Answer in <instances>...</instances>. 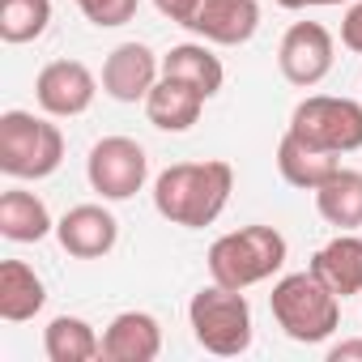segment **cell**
I'll list each match as a JSON object with an SVG mask.
<instances>
[{"mask_svg": "<svg viewBox=\"0 0 362 362\" xmlns=\"http://www.w3.org/2000/svg\"><path fill=\"white\" fill-rule=\"evenodd\" d=\"M235 192V166L222 158L209 162H175L153 179V209L184 230H205L222 218Z\"/></svg>", "mask_w": 362, "mask_h": 362, "instance_id": "obj_1", "label": "cell"}, {"mask_svg": "<svg viewBox=\"0 0 362 362\" xmlns=\"http://www.w3.org/2000/svg\"><path fill=\"white\" fill-rule=\"evenodd\" d=\"M286 256H290V243L277 226H243V230L222 235L209 247V277L218 286L247 290V286L277 277L286 269Z\"/></svg>", "mask_w": 362, "mask_h": 362, "instance_id": "obj_2", "label": "cell"}, {"mask_svg": "<svg viewBox=\"0 0 362 362\" xmlns=\"http://www.w3.org/2000/svg\"><path fill=\"white\" fill-rule=\"evenodd\" d=\"M277 328L298 341V345H320L341 328V298L307 269V273H286L273 294H269Z\"/></svg>", "mask_w": 362, "mask_h": 362, "instance_id": "obj_3", "label": "cell"}, {"mask_svg": "<svg viewBox=\"0 0 362 362\" xmlns=\"http://www.w3.org/2000/svg\"><path fill=\"white\" fill-rule=\"evenodd\" d=\"M188 324L197 345L214 358H239L252 349V303L243 290H230L218 281L197 290L188 303Z\"/></svg>", "mask_w": 362, "mask_h": 362, "instance_id": "obj_4", "label": "cell"}, {"mask_svg": "<svg viewBox=\"0 0 362 362\" xmlns=\"http://www.w3.org/2000/svg\"><path fill=\"white\" fill-rule=\"evenodd\" d=\"M64 162V132L35 111L0 115V170L9 179H47Z\"/></svg>", "mask_w": 362, "mask_h": 362, "instance_id": "obj_5", "label": "cell"}, {"mask_svg": "<svg viewBox=\"0 0 362 362\" xmlns=\"http://www.w3.org/2000/svg\"><path fill=\"white\" fill-rule=\"evenodd\" d=\"M290 136L303 145H315L324 153H354L362 149V103L358 98H332V94H311L290 111Z\"/></svg>", "mask_w": 362, "mask_h": 362, "instance_id": "obj_6", "label": "cell"}, {"mask_svg": "<svg viewBox=\"0 0 362 362\" xmlns=\"http://www.w3.org/2000/svg\"><path fill=\"white\" fill-rule=\"evenodd\" d=\"M86 179L103 201H132L149 179V158L132 136H103L86 158Z\"/></svg>", "mask_w": 362, "mask_h": 362, "instance_id": "obj_7", "label": "cell"}, {"mask_svg": "<svg viewBox=\"0 0 362 362\" xmlns=\"http://www.w3.org/2000/svg\"><path fill=\"white\" fill-rule=\"evenodd\" d=\"M332 60H337V43H332V35L320 22H294L281 35L277 69H281V77L290 86H298V90L320 86L332 73Z\"/></svg>", "mask_w": 362, "mask_h": 362, "instance_id": "obj_8", "label": "cell"}, {"mask_svg": "<svg viewBox=\"0 0 362 362\" xmlns=\"http://www.w3.org/2000/svg\"><path fill=\"white\" fill-rule=\"evenodd\" d=\"M98 94V77L81 64V60H52L39 69L35 77V98L47 115L56 119H73V115H86L90 103Z\"/></svg>", "mask_w": 362, "mask_h": 362, "instance_id": "obj_9", "label": "cell"}, {"mask_svg": "<svg viewBox=\"0 0 362 362\" xmlns=\"http://www.w3.org/2000/svg\"><path fill=\"white\" fill-rule=\"evenodd\" d=\"M158 81H162V60L145 43H119L103 60V94H111L115 103H145Z\"/></svg>", "mask_w": 362, "mask_h": 362, "instance_id": "obj_10", "label": "cell"}, {"mask_svg": "<svg viewBox=\"0 0 362 362\" xmlns=\"http://www.w3.org/2000/svg\"><path fill=\"white\" fill-rule=\"evenodd\" d=\"M188 30L201 43L218 47H243L260 30V5L256 0H201Z\"/></svg>", "mask_w": 362, "mask_h": 362, "instance_id": "obj_11", "label": "cell"}, {"mask_svg": "<svg viewBox=\"0 0 362 362\" xmlns=\"http://www.w3.org/2000/svg\"><path fill=\"white\" fill-rule=\"evenodd\" d=\"M56 239L77 260H103L119 239V222L103 205H77L56 222Z\"/></svg>", "mask_w": 362, "mask_h": 362, "instance_id": "obj_12", "label": "cell"}, {"mask_svg": "<svg viewBox=\"0 0 362 362\" xmlns=\"http://www.w3.org/2000/svg\"><path fill=\"white\" fill-rule=\"evenodd\" d=\"M162 354V328L149 311H119L103 332L107 362H153Z\"/></svg>", "mask_w": 362, "mask_h": 362, "instance_id": "obj_13", "label": "cell"}, {"mask_svg": "<svg viewBox=\"0 0 362 362\" xmlns=\"http://www.w3.org/2000/svg\"><path fill=\"white\" fill-rule=\"evenodd\" d=\"M307 269H311L341 303L354 298V294H362V239H358L354 230H341L337 239H328V243L311 256Z\"/></svg>", "mask_w": 362, "mask_h": 362, "instance_id": "obj_14", "label": "cell"}, {"mask_svg": "<svg viewBox=\"0 0 362 362\" xmlns=\"http://www.w3.org/2000/svg\"><path fill=\"white\" fill-rule=\"evenodd\" d=\"M205 103H209V98L197 94L192 86L162 77V81L149 90V98H145V115H149V124L162 128V132H188V128L201 119Z\"/></svg>", "mask_w": 362, "mask_h": 362, "instance_id": "obj_15", "label": "cell"}, {"mask_svg": "<svg viewBox=\"0 0 362 362\" xmlns=\"http://www.w3.org/2000/svg\"><path fill=\"white\" fill-rule=\"evenodd\" d=\"M43 303H47V286L26 260H5L0 264V320L26 324V320H35L43 311Z\"/></svg>", "mask_w": 362, "mask_h": 362, "instance_id": "obj_16", "label": "cell"}, {"mask_svg": "<svg viewBox=\"0 0 362 362\" xmlns=\"http://www.w3.org/2000/svg\"><path fill=\"white\" fill-rule=\"evenodd\" d=\"M162 77L184 81V86H192L197 94L214 98V94H222L226 69H222V60H218L205 43H179V47H170V52L162 56Z\"/></svg>", "mask_w": 362, "mask_h": 362, "instance_id": "obj_17", "label": "cell"}, {"mask_svg": "<svg viewBox=\"0 0 362 362\" xmlns=\"http://www.w3.org/2000/svg\"><path fill=\"white\" fill-rule=\"evenodd\" d=\"M277 170H281V179L290 188H303V192H315L324 179H332L337 170H341V162H337V153H324V149H315V145H303L298 136H281V145H277Z\"/></svg>", "mask_w": 362, "mask_h": 362, "instance_id": "obj_18", "label": "cell"}, {"mask_svg": "<svg viewBox=\"0 0 362 362\" xmlns=\"http://www.w3.org/2000/svg\"><path fill=\"white\" fill-rule=\"evenodd\" d=\"M56 230L52 222V209L26 192V188H9L5 197H0V235H5L9 243H39Z\"/></svg>", "mask_w": 362, "mask_h": 362, "instance_id": "obj_19", "label": "cell"}, {"mask_svg": "<svg viewBox=\"0 0 362 362\" xmlns=\"http://www.w3.org/2000/svg\"><path fill=\"white\" fill-rule=\"evenodd\" d=\"M315 209L328 226L337 230H358L362 226V170H337L332 179L315 188Z\"/></svg>", "mask_w": 362, "mask_h": 362, "instance_id": "obj_20", "label": "cell"}, {"mask_svg": "<svg viewBox=\"0 0 362 362\" xmlns=\"http://www.w3.org/2000/svg\"><path fill=\"white\" fill-rule=\"evenodd\" d=\"M43 354L52 362H90L103 358V337L81 315H56L43 328Z\"/></svg>", "mask_w": 362, "mask_h": 362, "instance_id": "obj_21", "label": "cell"}, {"mask_svg": "<svg viewBox=\"0 0 362 362\" xmlns=\"http://www.w3.org/2000/svg\"><path fill=\"white\" fill-rule=\"evenodd\" d=\"M52 22V0H0V39L35 43Z\"/></svg>", "mask_w": 362, "mask_h": 362, "instance_id": "obj_22", "label": "cell"}, {"mask_svg": "<svg viewBox=\"0 0 362 362\" xmlns=\"http://www.w3.org/2000/svg\"><path fill=\"white\" fill-rule=\"evenodd\" d=\"M77 9L86 13L90 26L98 30H115V26H128L141 9V0H77Z\"/></svg>", "mask_w": 362, "mask_h": 362, "instance_id": "obj_23", "label": "cell"}, {"mask_svg": "<svg viewBox=\"0 0 362 362\" xmlns=\"http://www.w3.org/2000/svg\"><path fill=\"white\" fill-rule=\"evenodd\" d=\"M341 43L354 56H362V0H349V9L341 18Z\"/></svg>", "mask_w": 362, "mask_h": 362, "instance_id": "obj_24", "label": "cell"}, {"mask_svg": "<svg viewBox=\"0 0 362 362\" xmlns=\"http://www.w3.org/2000/svg\"><path fill=\"white\" fill-rule=\"evenodd\" d=\"M197 5H201V0H153V9H158L162 18H170L175 26H188L192 13H197Z\"/></svg>", "mask_w": 362, "mask_h": 362, "instance_id": "obj_25", "label": "cell"}, {"mask_svg": "<svg viewBox=\"0 0 362 362\" xmlns=\"http://www.w3.org/2000/svg\"><path fill=\"white\" fill-rule=\"evenodd\" d=\"M328 362H362V337L332 345V349H328Z\"/></svg>", "mask_w": 362, "mask_h": 362, "instance_id": "obj_26", "label": "cell"}, {"mask_svg": "<svg viewBox=\"0 0 362 362\" xmlns=\"http://www.w3.org/2000/svg\"><path fill=\"white\" fill-rule=\"evenodd\" d=\"M277 5H281V9H294V13H298V9H324V5H349V0H277Z\"/></svg>", "mask_w": 362, "mask_h": 362, "instance_id": "obj_27", "label": "cell"}]
</instances>
